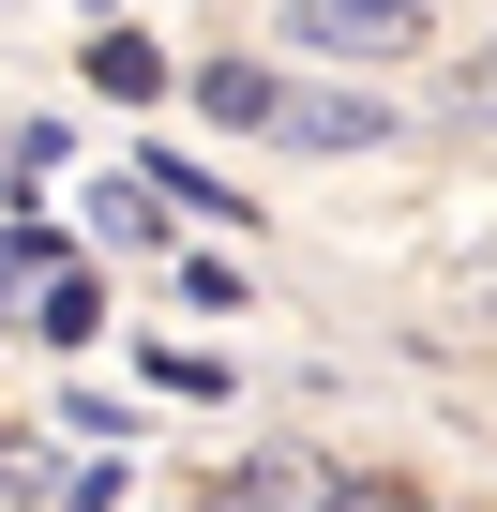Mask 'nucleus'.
<instances>
[{
  "label": "nucleus",
  "instance_id": "f257e3e1",
  "mask_svg": "<svg viewBox=\"0 0 497 512\" xmlns=\"http://www.w3.org/2000/svg\"><path fill=\"white\" fill-rule=\"evenodd\" d=\"M287 31L332 46V61H407L437 16H422V0H287Z\"/></svg>",
  "mask_w": 497,
  "mask_h": 512
},
{
  "label": "nucleus",
  "instance_id": "f03ea898",
  "mask_svg": "<svg viewBox=\"0 0 497 512\" xmlns=\"http://www.w3.org/2000/svg\"><path fill=\"white\" fill-rule=\"evenodd\" d=\"M257 136H287V151H377L392 136V106L377 91H272V121Z\"/></svg>",
  "mask_w": 497,
  "mask_h": 512
},
{
  "label": "nucleus",
  "instance_id": "7ed1b4c3",
  "mask_svg": "<svg viewBox=\"0 0 497 512\" xmlns=\"http://www.w3.org/2000/svg\"><path fill=\"white\" fill-rule=\"evenodd\" d=\"M332 497H347L332 452H241V482H226V512H332Z\"/></svg>",
  "mask_w": 497,
  "mask_h": 512
},
{
  "label": "nucleus",
  "instance_id": "20e7f679",
  "mask_svg": "<svg viewBox=\"0 0 497 512\" xmlns=\"http://www.w3.org/2000/svg\"><path fill=\"white\" fill-rule=\"evenodd\" d=\"M31 317H46V347H91V317H106V287H91V272H61V256H46V272H31Z\"/></svg>",
  "mask_w": 497,
  "mask_h": 512
},
{
  "label": "nucleus",
  "instance_id": "39448f33",
  "mask_svg": "<svg viewBox=\"0 0 497 512\" xmlns=\"http://www.w3.org/2000/svg\"><path fill=\"white\" fill-rule=\"evenodd\" d=\"M272 91H287V76H257V61H211V76H196V106H211L226 136H257V121H272Z\"/></svg>",
  "mask_w": 497,
  "mask_h": 512
},
{
  "label": "nucleus",
  "instance_id": "423d86ee",
  "mask_svg": "<svg viewBox=\"0 0 497 512\" xmlns=\"http://www.w3.org/2000/svg\"><path fill=\"white\" fill-rule=\"evenodd\" d=\"M151 76H166V61H151V46L106 16V31H91V91H151Z\"/></svg>",
  "mask_w": 497,
  "mask_h": 512
},
{
  "label": "nucleus",
  "instance_id": "0eeeda50",
  "mask_svg": "<svg viewBox=\"0 0 497 512\" xmlns=\"http://www.w3.org/2000/svg\"><path fill=\"white\" fill-rule=\"evenodd\" d=\"M46 512H121V467H61V482H46Z\"/></svg>",
  "mask_w": 497,
  "mask_h": 512
},
{
  "label": "nucleus",
  "instance_id": "6e6552de",
  "mask_svg": "<svg viewBox=\"0 0 497 512\" xmlns=\"http://www.w3.org/2000/svg\"><path fill=\"white\" fill-rule=\"evenodd\" d=\"M332 512H422V497H407V482H347Z\"/></svg>",
  "mask_w": 497,
  "mask_h": 512
},
{
  "label": "nucleus",
  "instance_id": "1a4fd4ad",
  "mask_svg": "<svg viewBox=\"0 0 497 512\" xmlns=\"http://www.w3.org/2000/svg\"><path fill=\"white\" fill-rule=\"evenodd\" d=\"M467 121H497V46H482V61H467Z\"/></svg>",
  "mask_w": 497,
  "mask_h": 512
},
{
  "label": "nucleus",
  "instance_id": "9d476101",
  "mask_svg": "<svg viewBox=\"0 0 497 512\" xmlns=\"http://www.w3.org/2000/svg\"><path fill=\"white\" fill-rule=\"evenodd\" d=\"M91 16H106V0H91Z\"/></svg>",
  "mask_w": 497,
  "mask_h": 512
}]
</instances>
